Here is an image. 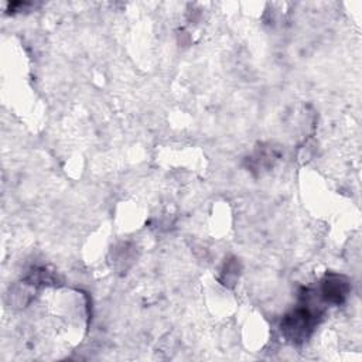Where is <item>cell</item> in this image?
Returning <instances> with one entry per match:
<instances>
[{"mask_svg":"<svg viewBox=\"0 0 362 362\" xmlns=\"http://www.w3.org/2000/svg\"><path fill=\"white\" fill-rule=\"evenodd\" d=\"M315 314L308 307H301L294 310L283 321V331L286 337L291 341H303L308 337L314 325Z\"/></svg>","mask_w":362,"mask_h":362,"instance_id":"cell-1","label":"cell"},{"mask_svg":"<svg viewBox=\"0 0 362 362\" xmlns=\"http://www.w3.org/2000/svg\"><path fill=\"white\" fill-rule=\"evenodd\" d=\"M321 291L327 301L338 304L348 294V283L341 276H329L324 280Z\"/></svg>","mask_w":362,"mask_h":362,"instance_id":"cell-2","label":"cell"}]
</instances>
